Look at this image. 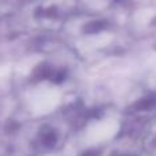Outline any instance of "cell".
<instances>
[{"label":"cell","mask_w":156,"mask_h":156,"mask_svg":"<svg viewBox=\"0 0 156 156\" xmlns=\"http://www.w3.org/2000/svg\"><path fill=\"white\" fill-rule=\"evenodd\" d=\"M151 145L154 147V148L156 149V132L152 133V140H151Z\"/></svg>","instance_id":"1"}]
</instances>
